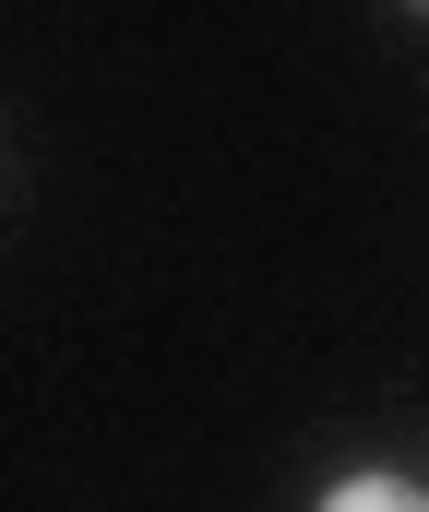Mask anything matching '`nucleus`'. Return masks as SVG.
<instances>
[{
	"instance_id": "nucleus-1",
	"label": "nucleus",
	"mask_w": 429,
	"mask_h": 512,
	"mask_svg": "<svg viewBox=\"0 0 429 512\" xmlns=\"http://www.w3.org/2000/svg\"><path fill=\"white\" fill-rule=\"evenodd\" d=\"M310 512H429V489H406V477H382V465H358V477H334Z\"/></svg>"
},
{
	"instance_id": "nucleus-2",
	"label": "nucleus",
	"mask_w": 429,
	"mask_h": 512,
	"mask_svg": "<svg viewBox=\"0 0 429 512\" xmlns=\"http://www.w3.org/2000/svg\"><path fill=\"white\" fill-rule=\"evenodd\" d=\"M406 12H429V0H406Z\"/></svg>"
}]
</instances>
